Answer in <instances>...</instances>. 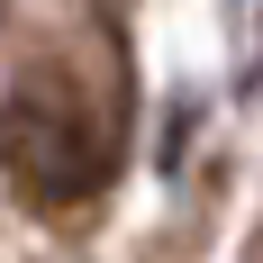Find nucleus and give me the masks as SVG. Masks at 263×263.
<instances>
[{"label": "nucleus", "mask_w": 263, "mask_h": 263, "mask_svg": "<svg viewBox=\"0 0 263 263\" xmlns=\"http://www.w3.org/2000/svg\"><path fill=\"white\" fill-rule=\"evenodd\" d=\"M0 163H9V182L36 200V209H73L91 191L109 182V163H118V136L91 100H82L64 73H36L9 91L0 109Z\"/></svg>", "instance_id": "f257e3e1"}]
</instances>
